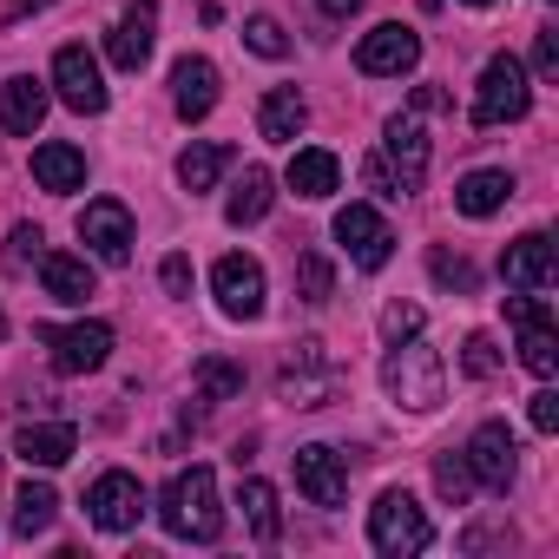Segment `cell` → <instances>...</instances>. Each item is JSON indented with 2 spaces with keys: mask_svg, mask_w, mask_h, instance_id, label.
<instances>
[{
  "mask_svg": "<svg viewBox=\"0 0 559 559\" xmlns=\"http://www.w3.org/2000/svg\"><path fill=\"white\" fill-rule=\"evenodd\" d=\"M158 520H165L171 539H198V546H211V539L224 533L217 474H211V467H185V474H171L165 493H158Z\"/></svg>",
  "mask_w": 559,
  "mask_h": 559,
  "instance_id": "6da1fadb",
  "label": "cell"
},
{
  "mask_svg": "<svg viewBox=\"0 0 559 559\" xmlns=\"http://www.w3.org/2000/svg\"><path fill=\"white\" fill-rule=\"evenodd\" d=\"M382 389H389L395 408H408V415H435V408L448 402V369H441V356H435L428 343L408 336V343H389Z\"/></svg>",
  "mask_w": 559,
  "mask_h": 559,
  "instance_id": "7a4b0ae2",
  "label": "cell"
},
{
  "mask_svg": "<svg viewBox=\"0 0 559 559\" xmlns=\"http://www.w3.org/2000/svg\"><path fill=\"white\" fill-rule=\"evenodd\" d=\"M533 112V80L513 53H493L480 67V86H474V126L493 132V126H520Z\"/></svg>",
  "mask_w": 559,
  "mask_h": 559,
  "instance_id": "3957f363",
  "label": "cell"
},
{
  "mask_svg": "<svg viewBox=\"0 0 559 559\" xmlns=\"http://www.w3.org/2000/svg\"><path fill=\"white\" fill-rule=\"evenodd\" d=\"M428 539H435V526H428V513H421V500H415L408 487H389V493L369 507V546H376V552L402 559V552H421Z\"/></svg>",
  "mask_w": 559,
  "mask_h": 559,
  "instance_id": "277c9868",
  "label": "cell"
},
{
  "mask_svg": "<svg viewBox=\"0 0 559 559\" xmlns=\"http://www.w3.org/2000/svg\"><path fill=\"white\" fill-rule=\"evenodd\" d=\"M507 323H513V336H520V362L546 382L552 369H559V330H552V310H546V297L539 290H520V297H507Z\"/></svg>",
  "mask_w": 559,
  "mask_h": 559,
  "instance_id": "5b68a950",
  "label": "cell"
},
{
  "mask_svg": "<svg viewBox=\"0 0 559 559\" xmlns=\"http://www.w3.org/2000/svg\"><path fill=\"white\" fill-rule=\"evenodd\" d=\"M40 343H47V356H53V369L60 376H93V369H106V356H112V330L106 323H40Z\"/></svg>",
  "mask_w": 559,
  "mask_h": 559,
  "instance_id": "8992f818",
  "label": "cell"
},
{
  "mask_svg": "<svg viewBox=\"0 0 559 559\" xmlns=\"http://www.w3.org/2000/svg\"><path fill=\"white\" fill-rule=\"evenodd\" d=\"M461 461H467L474 487H493V493H507V487H513V474H520L513 428H507V421H480V428H474V441L461 448Z\"/></svg>",
  "mask_w": 559,
  "mask_h": 559,
  "instance_id": "52a82bcc",
  "label": "cell"
},
{
  "mask_svg": "<svg viewBox=\"0 0 559 559\" xmlns=\"http://www.w3.org/2000/svg\"><path fill=\"white\" fill-rule=\"evenodd\" d=\"M211 290H217V310H224L230 323H250V317H263V263H257V257H243V250L217 257V270H211Z\"/></svg>",
  "mask_w": 559,
  "mask_h": 559,
  "instance_id": "ba28073f",
  "label": "cell"
},
{
  "mask_svg": "<svg viewBox=\"0 0 559 559\" xmlns=\"http://www.w3.org/2000/svg\"><path fill=\"white\" fill-rule=\"evenodd\" d=\"M415 67H421V34L402 27V21H382L356 47V73H369V80H395V73H415Z\"/></svg>",
  "mask_w": 559,
  "mask_h": 559,
  "instance_id": "9c48e42d",
  "label": "cell"
},
{
  "mask_svg": "<svg viewBox=\"0 0 559 559\" xmlns=\"http://www.w3.org/2000/svg\"><path fill=\"white\" fill-rule=\"evenodd\" d=\"M336 243L349 250L356 270H382V263L395 257V230L382 224L376 204H343V211H336Z\"/></svg>",
  "mask_w": 559,
  "mask_h": 559,
  "instance_id": "30bf717a",
  "label": "cell"
},
{
  "mask_svg": "<svg viewBox=\"0 0 559 559\" xmlns=\"http://www.w3.org/2000/svg\"><path fill=\"white\" fill-rule=\"evenodd\" d=\"M86 513H93L99 533H132L139 513H145V487H139L126 467H106V474L86 487Z\"/></svg>",
  "mask_w": 559,
  "mask_h": 559,
  "instance_id": "8fae6325",
  "label": "cell"
},
{
  "mask_svg": "<svg viewBox=\"0 0 559 559\" xmlns=\"http://www.w3.org/2000/svg\"><path fill=\"white\" fill-rule=\"evenodd\" d=\"M53 93H60V106H73L80 119L106 112V73H99V60H93L86 47H60V53H53Z\"/></svg>",
  "mask_w": 559,
  "mask_h": 559,
  "instance_id": "7c38bea8",
  "label": "cell"
},
{
  "mask_svg": "<svg viewBox=\"0 0 559 559\" xmlns=\"http://www.w3.org/2000/svg\"><path fill=\"white\" fill-rule=\"evenodd\" d=\"M80 243L99 257V263H132V211L119 204V198H93L86 211H80Z\"/></svg>",
  "mask_w": 559,
  "mask_h": 559,
  "instance_id": "4fadbf2b",
  "label": "cell"
},
{
  "mask_svg": "<svg viewBox=\"0 0 559 559\" xmlns=\"http://www.w3.org/2000/svg\"><path fill=\"white\" fill-rule=\"evenodd\" d=\"M382 158L395 165V191H402V198L421 191V178H428V132H421V112H395V119L382 126Z\"/></svg>",
  "mask_w": 559,
  "mask_h": 559,
  "instance_id": "5bb4252c",
  "label": "cell"
},
{
  "mask_svg": "<svg viewBox=\"0 0 559 559\" xmlns=\"http://www.w3.org/2000/svg\"><path fill=\"white\" fill-rule=\"evenodd\" d=\"M500 276H507V290H552V276H559L552 237H546V230L513 237V243H507V257H500Z\"/></svg>",
  "mask_w": 559,
  "mask_h": 559,
  "instance_id": "9a60e30c",
  "label": "cell"
},
{
  "mask_svg": "<svg viewBox=\"0 0 559 559\" xmlns=\"http://www.w3.org/2000/svg\"><path fill=\"white\" fill-rule=\"evenodd\" d=\"M297 487H304L310 507H343V500H349V467H343V454L323 448V441L297 448Z\"/></svg>",
  "mask_w": 559,
  "mask_h": 559,
  "instance_id": "2e32d148",
  "label": "cell"
},
{
  "mask_svg": "<svg viewBox=\"0 0 559 559\" xmlns=\"http://www.w3.org/2000/svg\"><path fill=\"white\" fill-rule=\"evenodd\" d=\"M152 47H158V0H132L112 27V40H106V53H112L119 73H139L152 60Z\"/></svg>",
  "mask_w": 559,
  "mask_h": 559,
  "instance_id": "e0dca14e",
  "label": "cell"
},
{
  "mask_svg": "<svg viewBox=\"0 0 559 559\" xmlns=\"http://www.w3.org/2000/svg\"><path fill=\"white\" fill-rule=\"evenodd\" d=\"M171 106H178L185 126L211 119V106H217V67H211L204 53H185V60L171 67Z\"/></svg>",
  "mask_w": 559,
  "mask_h": 559,
  "instance_id": "ac0fdd59",
  "label": "cell"
},
{
  "mask_svg": "<svg viewBox=\"0 0 559 559\" xmlns=\"http://www.w3.org/2000/svg\"><path fill=\"white\" fill-rule=\"evenodd\" d=\"M47 106H53V93H47V80H34V73H21V80L0 86V126H8L14 139H34V132L47 126Z\"/></svg>",
  "mask_w": 559,
  "mask_h": 559,
  "instance_id": "d6986e66",
  "label": "cell"
},
{
  "mask_svg": "<svg viewBox=\"0 0 559 559\" xmlns=\"http://www.w3.org/2000/svg\"><path fill=\"white\" fill-rule=\"evenodd\" d=\"M330 389H336V376H330V362H323V343H297V356H290V369H284V395H290L297 408H323Z\"/></svg>",
  "mask_w": 559,
  "mask_h": 559,
  "instance_id": "ffe728a7",
  "label": "cell"
},
{
  "mask_svg": "<svg viewBox=\"0 0 559 559\" xmlns=\"http://www.w3.org/2000/svg\"><path fill=\"white\" fill-rule=\"evenodd\" d=\"M304 126H310V99H304L297 86H270V93H263V106H257V132H263L270 145H297Z\"/></svg>",
  "mask_w": 559,
  "mask_h": 559,
  "instance_id": "44dd1931",
  "label": "cell"
},
{
  "mask_svg": "<svg viewBox=\"0 0 559 559\" xmlns=\"http://www.w3.org/2000/svg\"><path fill=\"white\" fill-rule=\"evenodd\" d=\"M34 185L40 191H80L86 185V152L80 145H67V139H47V145H34Z\"/></svg>",
  "mask_w": 559,
  "mask_h": 559,
  "instance_id": "7402d4cb",
  "label": "cell"
},
{
  "mask_svg": "<svg viewBox=\"0 0 559 559\" xmlns=\"http://www.w3.org/2000/svg\"><path fill=\"white\" fill-rule=\"evenodd\" d=\"M73 448H80L73 421H27V428L14 435V454H21L27 467H60V461H73Z\"/></svg>",
  "mask_w": 559,
  "mask_h": 559,
  "instance_id": "603a6c76",
  "label": "cell"
},
{
  "mask_svg": "<svg viewBox=\"0 0 559 559\" xmlns=\"http://www.w3.org/2000/svg\"><path fill=\"white\" fill-rule=\"evenodd\" d=\"M40 284L53 304H86L93 297V263L73 250H40Z\"/></svg>",
  "mask_w": 559,
  "mask_h": 559,
  "instance_id": "cb8c5ba5",
  "label": "cell"
},
{
  "mask_svg": "<svg viewBox=\"0 0 559 559\" xmlns=\"http://www.w3.org/2000/svg\"><path fill=\"white\" fill-rule=\"evenodd\" d=\"M284 185L297 191V198H330L336 185H343V165H336V152H323V145H304L297 158H290V171H284Z\"/></svg>",
  "mask_w": 559,
  "mask_h": 559,
  "instance_id": "d4e9b609",
  "label": "cell"
},
{
  "mask_svg": "<svg viewBox=\"0 0 559 559\" xmlns=\"http://www.w3.org/2000/svg\"><path fill=\"white\" fill-rule=\"evenodd\" d=\"M270 204H276V178L263 171V165H243V178L230 185V198H224V217L243 230V224H263L270 217Z\"/></svg>",
  "mask_w": 559,
  "mask_h": 559,
  "instance_id": "484cf974",
  "label": "cell"
},
{
  "mask_svg": "<svg viewBox=\"0 0 559 559\" xmlns=\"http://www.w3.org/2000/svg\"><path fill=\"white\" fill-rule=\"evenodd\" d=\"M507 198H513V171H493V165H487V171H467V178L454 185V211H461V217H493Z\"/></svg>",
  "mask_w": 559,
  "mask_h": 559,
  "instance_id": "4316f807",
  "label": "cell"
},
{
  "mask_svg": "<svg viewBox=\"0 0 559 559\" xmlns=\"http://www.w3.org/2000/svg\"><path fill=\"white\" fill-rule=\"evenodd\" d=\"M53 513H60V493H53L47 480H27L21 500H14V533H21V539H40V533L53 526Z\"/></svg>",
  "mask_w": 559,
  "mask_h": 559,
  "instance_id": "83f0119b",
  "label": "cell"
},
{
  "mask_svg": "<svg viewBox=\"0 0 559 559\" xmlns=\"http://www.w3.org/2000/svg\"><path fill=\"white\" fill-rule=\"evenodd\" d=\"M224 165H230V145H191V152L178 158V185L198 198V191H211V185L224 178Z\"/></svg>",
  "mask_w": 559,
  "mask_h": 559,
  "instance_id": "f1b7e54d",
  "label": "cell"
},
{
  "mask_svg": "<svg viewBox=\"0 0 559 559\" xmlns=\"http://www.w3.org/2000/svg\"><path fill=\"white\" fill-rule=\"evenodd\" d=\"M191 389H198V402H230V395L243 389V362H230V356H204V362L191 369Z\"/></svg>",
  "mask_w": 559,
  "mask_h": 559,
  "instance_id": "f546056e",
  "label": "cell"
},
{
  "mask_svg": "<svg viewBox=\"0 0 559 559\" xmlns=\"http://www.w3.org/2000/svg\"><path fill=\"white\" fill-rule=\"evenodd\" d=\"M243 520H250V533H257L263 546L284 533V520H276V487H270V480H243Z\"/></svg>",
  "mask_w": 559,
  "mask_h": 559,
  "instance_id": "4dcf8cb0",
  "label": "cell"
},
{
  "mask_svg": "<svg viewBox=\"0 0 559 559\" xmlns=\"http://www.w3.org/2000/svg\"><path fill=\"white\" fill-rule=\"evenodd\" d=\"M297 290H304V304H330L336 270H330V257H323V250H304V257H297Z\"/></svg>",
  "mask_w": 559,
  "mask_h": 559,
  "instance_id": "1f68e13d",
  "label": "cell"
},
{
  "mask_svg": "<svg viewBox=\"0 0 559 559\" xmlns=\"http://www.w3.org/2000/svg\"><path fill=\"white\" fill-rule=\"evenodd\" d=\"M435 487H441V500L448 507H467L474 500V474H467V461L448 448V454H435Z\"/></svg>",
  "mask_w": 559,
  "mask_h": 559,
  "instance_id": "d6a6232c",
  "label": "cell"
},
{
  "mask_svg": "<svg viewBox=\"0 0 559 559\" xmlns=\"http://www.w3.org/2000/svg\"><path fill=\"white\" fill-rule=\"evenodd\" d=\"M243 47L263 53V60H284V53H290V34L276 27L270 14H250V21H243Z\"/></svg>",
  "mask_w": 559,
  "mask_h": 559,
  "instance_id": "836d02e7",
  "label": "cell"
},
{
  "mask_svg": "<svg viewBox=\"0 0 559 559\" xmlns=\"http://www.w3.org/2000/svg\"><path fill=\"white\" fill-rule=\"evenodd\" d=\"M428 270H435V284H441V290H461V297L474 290V263L454 257V250H428Z\"/></svg>",
  "mask_w": 559,
  "mask_h": 559,
  "instance_id": "e575fe53",
  "label": "cell"
},
{
  "mask_svg": "<svg viewBox=\"0 0 559 559\" xmlns=\"http://www.w3.org/2000/svg\"><path fill=\"white\" fill-rule=\"evenodd\" d=\"M461 369H467L474 382H487V376L500 369V349H493V336H467V343H461Z\"/></svg>",
  "mask_w": 559,
  "mask_h": 559,
  "instance_id": "d590c367",
  "label": "cell"
},
{
  "mask_svg": "<svg viewBox=\"0 0 559 559\" xmlns=\"http://www.w3.org/2000/svg\"><path fill=\"white\" fill-rule=\"evenodd\" d=\"M408 336H421V310L415 304H389L382 310V343H408Z\"/></svg>",
  "mask_w": 559,
  "mask_h": 559,
  "instance_id": "8d00e7d4",
  "label": "cell"
},
{
  "mask_svg": "<svg viewBox=\"0 0 559 559\" xmlns=\"http://www.w3.org/2000/svg\"><path fill=\"white\" fill-rule=\"evenodd\" d=\"M40 230L34 224H14V237H8V270H27V263H40Z\"/></svg>",
  "mask_w": 559,
  "mask_h": 559,
  "instance_id": "74e56055",
  "label": "cell"
},
{
  "mask_svg": "<svg viewBox=\"0 0 559 559\" xmlns=\"http://www.w3.org/2000/svg\"><path fill=\"white\" fill-rule=\"evenodd\" d=\"M158 284H165V297H191V257H185V250H171V257L158 263Z\"/></svg>",
  "mask_w": 559,
  "mask_h": 559,
  "instance_id": "f35d334b",
  "label": "cell"
},
{
  "mask_svg": "<svg viewBox=\"0 0 559 559\" xmlns=\"http://www.w3.org/2000/svg\"><path fill=\"white\" fill-rule=\"evenodd\" d=\"M533 73H539V80L559 73V27H539V40H533Z\"/></svg>",
  "mask_w": 559,
  "mask_h": 559,
  "instance_id": "ab89813d",
  "label": "cell"
},
{
  "mask_svg": "<svg viewBox=\"0 0 559 559\" xmlns=\"http://www.w3.org/2000/svg\"><path fill=\"white\" fill-rule=\"evenodd\" d=\"M362 178H369V191H376V198H402V191H395V171H389V158H362Z\"/></svg>",
  "mask_w": 559,
  "mask_h": 559,
  "instance_id": "60d3db41",
  "label": "cell"
},
{
  "mask_svg": "<svg viewBox=\"0 0 559 559\" xmlns=\"http://www.w3.org/2000/svg\"><path fill=\"white\" fill-rule=\"evenodd\" d=\"M533 428H539V435H552V428H559V395H552V389H539V395H533Z\"/></svg>",
  "mask_w": 559,
  "mask_h": 559,
  "instance_id": "b9f144b4",
  "label": "cell"
},
{
  "mask_svg": "<svg viewBox=\"0 0 559 559\" xmlns=\"http://www.w3.org/2000/svg\"><path fill=\"white\" fill-rule=\"evenodd\" d=\"M441 106H448L441 86H415V106H408V112H441Z\"/></svg>",
  "mask_w": 559,
  "mask_h": 559,
  "instance_id": "7bdbcfd3",
  "label": "cell"
},
{
  "mask_svg": "<svg viewBox=\"0 0 559 559\" xmlns=\"http://www.w3.org/2000/svg\"><path fill=\"white\" fill-rule=\"evenodd\" d=\"M317 8H323V14H330V21H349V14H356V8H362V0H317Z\"/></svg>",
  "mask_w": 559,
  "mask_h": 559,
  "instance_id": "ee69618b",
  "label": "cell"
},
{
  "mask_svg": "<svg viewBox=\"0 0 559 559\" xmlns=\"http://www.w3.org/2000/svg\"><path fill=\"white\" fill-rule=\"evenodd\" d=\"M421 8H428V14H441V0H421Z\"/></svg>",
  "mask_w": 559,
  "mask_h": 559,
  "instance_id": "f6af8a7d",
  "label": "cell"
},
{
  "mask_svg": "<svg viewBox=\"0 0 559 559\" xmlns=\"http://www.w3.org/2000/svg\"><path fill=\"white\" fill-rule=\"evenodd\" d=\"M467 8H493V0H467Z\"/></svg>",
  "mask_w": 559,
  "mask_h": 559,
  "instance_id": "bcb514c9",
  "label": "cell"
},
{
  "mask_svg": "<svg viewBox=\"0 0 559 559\" xmlns=\"http://www.w3.org/2000/svg\"><path fill=\"white\" fill-rule=\"evenodd\" d=\"M0 336H8V317H0Z\"/></svg>",
  "mask_w": 559,
  "mask_h": 559,
  "instance_id": "7dc6e473",
  "label": "cell"
}]
</instances>
